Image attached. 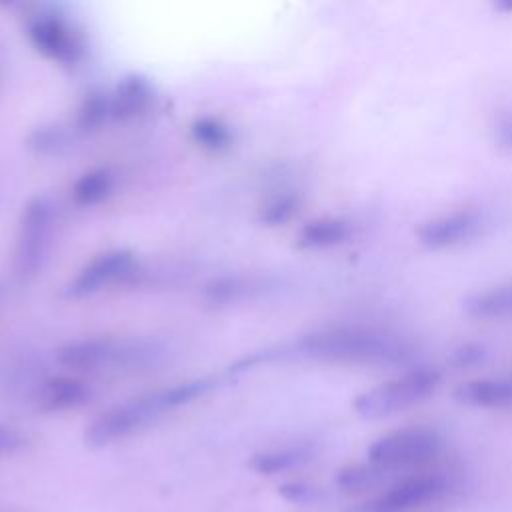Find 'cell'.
Wrapping results in <instances>:
<instances>
[{
    "label": "cell",
    "instance_id": "8",
    "mask_svg": "<svg viewBox=\"0 0 512 512\" xmlns=\"http://www.w3.org/2000/svg\"><path fill=\"white\" fill-rule=\"evenodd\" d=\"M482 226L478 210L462 208L422 222L416 230L420 244L428 248H448L470 240Z\"/></svg>",
    "mask_w": 512,
    "mask_h": 512
},
{
    "label": "cell",
    "instance_id": "18",
    "mask_svg": "<svg viewBox=\"0 0 512 512\" xmlns=\"http://www.w3.org/2000/svg\"><path fill=\"white\" fill-rule=\"evenodd\" d=\"M190 134L196 144H200L206 150H224L232 142V134L228 126L216 118L204 116L192 122Z\"/></svg>",
    "mask_w": 512,
    "mask_h": 512
},
{
    "label": "cell",
    "instance_id": "7",
    "mask_svg": "<svg viewBox=\"0 0 512 512\" xmlns=\"http://www.w3.org/2000/svg\"><path fill=\"white\" fill-rule=\"evenodd\" d=\"M28 38L50 60L76 64L84 54L82 36L74 26L54 12H40L28 20Z\"/></svg>",
    "mask_w": 512,
    "mask_h": 512
},
{
    "label": "cell",
    "instance_id": "13",
    "mask_svg": "<svg viewBox=\"0 0 512 512\" xmlns=\"http://www.w3.org/2000/svg\"><path fill=\"white\" fill-rule=\"evenodd\" d=\"M154 100L152 84L142 76H126L110 98V116L128 120L144 114Z\"/></svg>",
    "mask_w": 512,
    "mask_h": 512
},
{
    "label": "cell",
    "instance_id": "22",
    "mask_svg": "<svg viewBox=\"0 0 512 512\" xmlns=\"http://www.w3.org/2000/svg\"><path fill=\"white\" fill-rule=\"evenodd\" d=\"M24 444H26V438L18 430L0 426V456H10L22 450Z\"/></svg>",
    "mask_w": 512,
    "mask_h": 512
},
{
    "label": "cell",
    "instance_id": "12",
    "mask_svg": "<svg viewBox=\"0 0 512 512\" xmlns=\"http://www.w3.org/2000/svg\"><path fill=\"white\" fill-rule=\"evenodd\" d=\"M354 236V224L340 216H324L306 222L298 232V246L308 250L334 248Z\"/></svg>",
    "mask_w": 512,
    "mask_h": 512
},
{
    "label": "cell",
    "instance_id": "16",
    "mask_svg": "<svg viewBox=\"0 0 512 512\" xmlns=\"http://www.w3.org/2000/svg\"><path fill=\"white\" fill-rule=\"evenodd\" d=\"M464 310L474 318L512 316V284L492 286L466 298Z\"/></svg>",
    "mask_w": 512,
    "mask_h": 512
},
{
    "label": "cell",
    "instance_id": "2",
    "mask_svg": "<svg viewBox=\"0 0 512 512\" xmlns=\"http://www.w3.org/2000/svg\"><path fill=\"white\" fill-rule=\"evenodd\" d=\"M210 388L208 380H192L170 386L166 390H158L140 398H132L124 404H118L106 412H102L88 428L86 442L90 446H108L128 434L140 430L148 422L156 420L160 414L184 406L198 396H202Z\"/></svg>",
    "mask_w": 512,
    "mask_h": 512
},
{
    "label": "cell",
    "instance_id": "3",
    "mask_svg": "<svg viewBox=\"0 0 512 512\" xmlns=\"http://www.w3.org/2000/svg\"><path fill=\"white\" fill-rule=\"evenodd\" d=\"M440 382V372L430 366L410 368L378 384L354 400V410L364 418H382L406 410L430 396Z\"/></svg>",
    "mask_w": 512,
    "mask_h": 512
},
{
    "label": "cell",
    "instance_id": "19",
    "mask_svg": "<svg viewBox=\"0 0 512 512\" xmlns=\"http://www.w3.org/2000/svg\"><path fill=\"white\" fill-rule=\"evenodd\" d=\"M388 472L374 464H352L336 474V484L348 492H360L376 486Z\"/></svg>",
    "mask_w": 512,
    "mask_h": 512
},
{
    "label": "cell",
    "instance_id": "10",
    "mask_svg": "<svg viewBox=\"0 0 512 512\" xmlns=\"http://www.w3.org/2000/svg\"><path fill=\"white\" fill-rule=\"evenodd\" d=\"M134 354V348L112 340V338H86L76 340L60 348L58 360L60 364L74 370H100L106 366H114L120 360Z\"/></svg>",
    "mask_w": 512,
    "mask_h": 512
},
{
    "label": "cell",
    "instance_id": "17",
    "mask_svg": "<svg viewBox=\"0 0 512 512\" xmlns=\"http://www.w3.org/2000/svg\"><path fill=\"white\" fill-rule=\"evenodd\" d=\"M114 174L108 168H94L84 172L74 184H72V200L78 206H94L106 200L114 190Z\"/></svg>",
    "mask_w": 512,
    "mask_h": 512
},
{
    "label": "cell",
    "instance_id": "15",
    "mask_svg": "<svg viewBox=\"0 0 512 512\" xmlns=\"http://www.w3.org/2000/svg\"><path fill=\"white\" fill-rule=\"evenodd\" d=\"M314 450L310 446H286V448H274L266 452H258L250 460V468L256 470L258 474H280L294 470L308 460H312Z\"/></svg>",
    "mask_w": 512,
    "mask_h": 512
},
{
    "label": "cell",
    "instance_id": "11",
    "mask_svg": "<svg viewBox=\"0 0 512 512\" xmlns=\"http://www.w3.org/2000/svg\"><path fill=\"white\" fill-rule=\"evenodd\" d=\"M454 398L474 408H508L512 406V374L466 380L456 388Z\"/></svg>",
    "mask_w": 512,
    "mask_h": 512
},
{
    "label": "cell",
    "instance_id": "23",
    "mask_svg": "<svg viewBox=\"0 0 512 512\" xmlns=\"http://www.w3.org/2000/svg\"><path fill=\"white\" fill-rule=\"evenodd\" d=\"M494 132H496V140L500 142V146L512 150V112H506L496 120Z\"/></svg>",
    "mask_w": 512,
    "mask_h": 512
},
{
    "label": "cell",
    "instance_id": "1",
    "mask_svg": "<svg viewBox=\"0 0 512 512\" xmlns=\"http://www.w3.org/2000/svg\"><path fill=\"white\" fill-rule=\"evenodd\" d=\"M298 352L308 358L346 364H394L410 356V346L378 328L336 326L304 336Z\"/></svg>",
    "mask_w": 512,
    "mask_h": 512
},
{
    "label": "cell",
    "instance_id": "6",
    "mask_svg": "<svg viewBox=\"0 0 512 512\" xmlns=\"http://www.w3.org/2000/svg\"><path fill=\"white\" fill-rule=\"evenodd\" d=\"M52 224L54 210L46 198L36 196L24 206L14 250V268L18 276L28 278L42 266L52 238Z\"/></svg>",
    "mask_w": 512,
    "mask_h": 512
},
{
    "label": "cell",
    "instance_id": "5",
    "mask_svg": "<svg viewBox=\"0 0 512 512\" xmlns=\"http://www.w3.org/2000/svg\"><path fill=\"white\" fill-rule=\"evenodd\" d=\"M456 482V476L446 470L414 472L364 502L358 512H410L418 506L442 500L456 488Z\"/></svg>",
    "mask_w": 512,
    "mask_h": 512
},
{
    "label": "cell",
    "instance_id": "21",
    "mask_svg": "<svg viewBox=\"0 0 512 512\" xmlns=\"http://www.w3.org/2000/svg\"><path fill=\"white\" fill-rule=\"evenodd\" d=\"M278 492L284 500L294 502V504H314L320 498L318 488L304 484V482H288V484L280 486Z\"/></svg>",
    "mask_w": 512,
    "mask_h": 512
},
{
    "label": "cell",
    "instance_id": "4",
    "mask_svg": "<svg viewBox=\"0 0 512 512\" xmlns=\"http://www.w3.org/2000/svg\"><path fill=\"white\" fill-rule=\"evenodd\" d=\"M444 448V438L430 426H404L392 430L368 446V462L384 472L422 466Z\"/></svg>",
    "mask_w": 512,
    "mask_h": 512
},
{
    "label": "cell",
    "instance_id": "14",
    "mask_svg": "<svg viewBox=\"0 0 512 512\" xmlns=\"http://www.w3.org/2000/svg\"><path fill=\"white\" fill-rule=\"evenodd\" d=\"M90 396L88 386L78 380V378H70V376H58L52 378L48 382H44V386L40 388V396L38 402L44 410H70L76 406H82Z\"/></svg>",
    "mask_w": 512,
    "mask_h": 512
},
{
    "label": "cell",
    "instance_id": "24",
    "mask_svg": "<svg viewBox=\"0 0 512 512\" xmlns=\"http://www.w3.org/2000/svg\"><path fill=\"white\" fill-rule=\"evenodd\" d=\"M460 362H474L478 358H482V348L478 346H464L460 352H456Z\"/></svg>",
    "mask_w": 512,
    "mask_h": 512
},
{
    "label": "cell",
    "instance_id": "9",
    "mask_svg": "<svg viewBox=\"0 0 512 512\" xmlns=\"http://www.w3.org/2000/svg\"><path fill=\"white\" fill-rule=\"evenodd\" d=\"M134 256L128 250H110L96 258H92L72 280L70 294L72 296H88L94 294L114 282L124 280L134 270Z\"/></svg>",
    "mask_w": 512,
    "mask_h": 512
},
{
    "label": "cell",
    "instance_id": "20",
    "mask_svg": "<svg viewBox=\"0 0 512 512\" xmlns=\"http://www.w3.org/2000/svg\"><path fill=\"white\" fill-rule=\"evenodd\" d=\"M296 206H298V200L292 196V194H282V196H276L272 198L264 208H262V220L270 226H276V224H284L288 222L294 212H296Z\"/></svg>",
    "mask_w": 512,
    "mask_h": 512
}]
</instances>
